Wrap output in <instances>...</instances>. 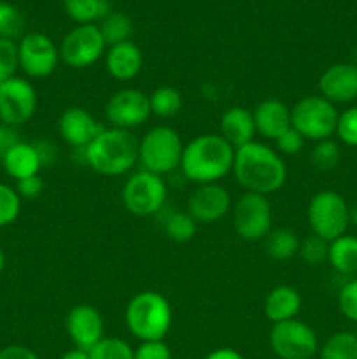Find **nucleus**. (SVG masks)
I'll list each match as a JSON object with an SVG mask.
<instances>
[{"instance_id": "49530a36", "label": "nucleus", "mask_w": 357, "mask_h": 359, "mask_svg": "<svg viewBox=\"0 0 357 359\" xmlns=\"http://www.w3.org/2000/svg\"><path fill=\"white\" fill-rule=\"evenodd\" d=\"M59 359H90V354H88V351H83V349H77V347H74V349L66 351L65 354H63Z\"/></svg>"}, {"instance_id": "9d476101", "label": "nucleus", "mask_w": 357, "mask_h": 359, "mask_svg": "<svg viewBox=\"0 0 357 359\" xmlns=\"http://www.w3.org/2000/svg\"><path fill=\"white\" fill-rule=\"evenodd\" d=\"M268 342L279 359H312L318 353L317 333L298 318L272 325Z\"/></svg>"}, {"instance_id": "c03bdc74", "label": "nucleus", "mask_w": 357, "mask_h": 359, "mask_svg": "<svg viewBox=\"0 0 357 359\" xmlns=\"http://www.w3.org/2000/svg\"><path fill=\"white\" fill-rule=\"evenodd\" d=\"M35 147L38 151V156H41L42 167H49L51 163H55L56 160V147L51 142H34Z\"/></svg>"}, {"instance_id": "c9c22d12", "label": "nucleus", "mask_w": 357, "mask_h": 359, "mask_svg": "<svg viewBox=\"0 0 357 359\" xmlns=\"http://www.w3.org/2000/svg\"><path fill=\"white\" fill-rule=\"evenodd\" d=\"M335 135L349 147H357V105L345 109L338 114Z\"/></svg>"}, {"instance_id": "423d86ee", "label": "nucleus", "mask_w": 357, "mask_h": 359, "mask_svg": "<svg viewBox=\"0 0 357 359\" xmlns=\"http://www.w3.org/2000/svg\"><path fill=\"white\" fill-rule=\"evenodd\" d=\"M312 233L332 242L346 233L350 224V205L346 200L332 189H322L312 196L307 209Z\"/></svg>"}, {"instance_id": "7c9ffc66", "label": "nucleus", "mask_w": 357, "mask_h": 359, "mask_svg": "<svg viewBox=\"0 0 357 359\" xmlns=\"http://www.w3.org/2000/svg\"><path fill=\"white\" fill-rule=\"evenodd\" d=\"M88 354L90 359H135V349L118 337H104Z\"/></svg>"}, {"instance_id": "5701e85b", "label": "nucleus", "mask_w": 357, "mask_h": 359, "mask_svg": "<svg viewBox=\"0 0 357 359\" xmlns=\"http://www.w3.org/2000/svg\"><path fill=\"white\" fill-rule=\"evenodd\" d=\"M0 161H2L6 174L13 177L14 181H21L24 177L37 175L42 168V161L35 144L24 142V140L10 147Z\"/></svg>"}, {"instance_id": "bb28decb", "label": "nucleus", "mask_w": 357, "mask_h": 359, "mask_svg": "<svg viewBox=\"0 0 357 359\" xmlns=\"http://www.w3.org/2000/svg\"><path fill=\"white\" fill-rule=\"evenodd\" d=\"M149 102L150 114L158 116V118L161 119H170L182 111L184 97H182V93L175 86L163 84V86L156 88V90L149 95Z\"/></svg>"}, {"instance_id": "4c0bfd02", "label": "nucleus", "mask_w": 357, "mask_h": 359, "mask_svg": "<svg viewBox=\"0 0 357 359\" xmlns=\"http://www.w3.org/2000/svg\"><path fill=\"white\" fill-rule=\"evenodd\" d=\"M338 309L343 318L357 323V279L346 280L338 293Z\"/></svg>"}, {"instance_id": "393cba45", "label": "nucleus", "mask_w": 357, "mask_h": 359, "mask_svg": "<svg viewBox=\"0 0 357 359\" xmlns=\"http://www.w3.org/2000/svg\"><path fill=\"white\" fill-rule=\"evenodd\" d=\"M300 237L290 228H275L265 238L266 255L275 262H287L300 252Z\"/></svg>"}, {"instance_id": "20e7f679", "label": "nucleus", "mask_w": 357, "mask_h": 359, "mask_svg": "<svg viewBox=\"0 0 357 359\" xmlns=\"http://www.w3.org/2000/svg\"><path fill=\"white\" fill-rule=\"evenodd\" d=\"M128 332L140 342L164 340L172 328L174 312L172 305L161 293L146 290L132 297L125 309Z\"/></svg>"}, {"instance_id": "412c9836", "label": "nucleus", "mask_w": 357, "mask_h": 359, "mask_svg": "<svg viewBox=\"0 0 357 359\" xmlns=\"http://www.w3.org/2000/svg\"><path fill=\"white\" fill-rule=\"evenodd\" d=\"M219 135L234 149L254 142L255 125L252 111L241 107V105H233V107L226 109L220 116Z\"/></svg>"}, {"instance_id": "f8f14e48", "label": "nucleus", "mask_w": 357, "mask_h": 359, "mask_svg": "<svg viewBox=\"0 0 357 359\" xmlns=\"http://www.w3.org/2000/svg\"><path fill=\"white\" fill-rule=\"evenodd\" d=\"M37 104L34 84L24 77H10L0 86V123L14 128L27 125L34 118Z\"/></svg>"}, {"instance_id": "9b49d317", "label": "nucleus", "mask_w": 357, "mask_h": 359, "mask_svg": "<svg viewBox=\"0 0 357 359\" xmlns=\"http://www.w3.org/2000/svg\"><path fill=\"white\" fill-rule=\"evenodd\" d=\"M105 48L98 25H77L58 46L59 62L70 69H86L105 55Z\"/></svg>"}, {"instance_id": "f3484780", "label": "nucleus", "mask_w": 357, "mask_h": 359, "mask_svg": "<svg viewBox=\"0 0 357 359\" xmlns=\"http://www.w3.org/2000/svg\"><path fill=\"white\" fill-rule=\"evenodd\" d=\"M104 128L105 126L90 111L79 105L66 107L58 119V133L62 140L79 151L86 149Z\"/></svg>"}, {"instance_id": "cd10ccee", "label": "nucleus", "mask_w": 357, "mask_h": 359, "mask_svg": "<svg viewBox=\"0 0 357 359\" xmlns=\"http://www.w3.org/2000/svg\"><path fill=\"white\" fill-rule=\"evenodd\" d=\"M164 235L175 244H188L198 231V223L188 214V210H170L163 219Z\"/></svg>"}, {"instance_id": "f03ea898", "label": "nucleus", "mask_w": 357, "mask_h": 359, "mask_svg": "<svg viewBox=\"0 0 357 359\" xmlns=\"http://www.w3.org/2000/svg\"><path fill=\"white\" fill-rule=\"evenodd\" d=\"M234 147L219 133H202L184 144L181 170L188 181L200 184L219 182L233 170Z\"/></svg>"}, {"instance_id": "58836bf2", "label": "nucleus", "mask_w": 357, "mask_h": 359, "mask_svg": "<svg viewBox=\"0 0 357 359\" xmlns=\"http://www.w3.org/2000/svg\"><path fill=\"white\" fill-rule=\"evenodd\" d=\"M275 142L280 156H282V154L284 156H296V154H300L301 151H303L304 137L290 126V128L286 130Z\"/></svg>"}, {"instance_id": "a211bd4d", "label": "nucleus", "mask_w": 357, "mask_h": 359, "mask_svg": "<svg viewBox=\"0 0 357 359\" xmlns=\"http://www.w3.org/2000/svg\"><path fill=\"white\" fill-rule=\"evenodd\" d=\"M321 97L331 104H352L357 100V65L350 62L335 63L318 77Z\"/></svg>"}, {"instance_id": "473e14b6", "label": "nucleus", "mask_w": 357, "mask_h": 359, "mask_svg": "<svg viewBox=\"0 0 357 359\" xmlns=\"http://www.w3.org/2000/svg\"><path fill=\"white\" fill-rule=\"evenodd\" d=\"M24 28V18L21 11L10 2H0V39L16 41Z\"/></svg>"}, {"instance_id": "09e8293b", "label": "nucleus", "mask_w": 357, "mask_h": 359, "mask_svg": "<svg viewBox=\"0 0 357 359\" xmlns=\"http://www.w3.org/2000/svg\"><path fill=\"white\" fill-rule=\"evenodd\" d=\"M6 252H4V249L0 248V273L4 272V269H6Z\"/></svg>"}, {"instance_id": "4468645a", "label": "nucleus", "mask_w": 357, "mask_h": 359, "mask_svg": "<svg viewBox=\"0 0 357 359\" xmlns=\"http://www.w3.org/2000/svg\"><path fill=\"white\" fill-rule=\"evenodd\" d=\"M105 118L112 128L133 132L150 118L149 95L136 88L118 90L105 105Z\"/></svg>"}, {"instance_id": "7ed1b4c3", "label": "nucleus", "mask_w": 357, "mask_h": 359, "mask_svg": "<svg viewBox=\"0 0 357 359\" xmlns=\"http://www.w3.org/2000/svg\"><path fill=\"white\" fill-rule=\"evenodd\" d=\"M139 142L135 133L121 128H104L83 151L84 163L100 175L119 177L139 163Z\"/></svg>"}, {"instance_id": "0eeeda50", "label": "nucleus", "mask_w": 357, "mask_h": 359, "mask_svg": "<svg viewBox=\"0 0 357 359\" xmlns=\"http://www.w3.org/2000/svg\"><path fill=\"white\" fill-rule=\"evenodd\" d=\"M338 109L321 95H308L298 100L290 109V126L304 137V140L331 139L336 132Z\"/></svg>"}, {"instance_id": "ea45409f", "label": "nucleus", "mask_w": 357, "mask_h": 359, "mask_svg": "<svg viewBox=\"0 0 357 359\" xmlns=\"http://www.w3.org/2000/svg\"><path fill=\"white\" fill-rule=\"evenodd\" d=\"M135 359H174V356L164 340H154V342H140L135 349Z\"/></svg>"}, {"instance_id": "dca6fc26", "label": "nucleus", "mask_w": 357, "mask_h": 359, "mask_svg": "<svg viewBox=\"0 0 357 359\" xmlns=\"http://www.w3.org/2000/svg\"><path fill=\"white\" fill-rule=\"evenodd\" d=\"M65 330L74 347L83 351H90L104 339V318L90 304L74 305L65 316Z\"/></svg>"}, {"instance_id": "39448f33", "label": "nucleus", "mask_w": 357, "mask_h": 359, "mask_svg": "<svg viewBox=\"0 0 357 359\" xmlns=\"http://www.w3.org/2000/svg\"><path fill=\"white\" fill-rule=\"evenodd\" d=\"M184 142L175 128L167 125L153 126L139 142V163L142 170L168 175L181 168Z\"/></svg>"}, {"instance_id": "6ab92c4d", "label": "nucleus", "mask_w": 357, "mask_h": 359, "mask_svg": "<svg viewBox=\"0 0 357 359\" xmlns=\"http://www.w3.org/2000/svg\"><path fill=\"white\" fill-rule=\"evenodd\" d=\"M255 133L265 139L276 140L290 128V109L279 98H265L252 111Z\"/></svg>"}, {"instance_id": "aec40b11", "label": "nucleus", "mask_w": 357, "mask_h": 359, "mask_svg": "<svg viewBox=\"0 0 357 359\" xmlns=\"http://www.w3.org/2000/svg\"><path fill=\"white\" fill-rule=\"evenodd\" d=\"M144 56L139 46L132 41L121 42L108 48L105 53V69L115 81H132L140 74Z\"/></svg>"}, {"instance_id": "a878e982", "label": "nucleus", "mask_w": 357, "mask_h": 359, "mask_svg": "<svg viewBox=\"0 0 357 359\" xmlns=\"http://www.w3.org/2000/svg\"><path fill=\"white\" fill-rule=\"evenodd\" d=\"M65 13L74 23L94 25L112 13L108 0H63Z\"/></svg>"}, {"instance_id": "e433bc0d", "label": "nucleus", "mask_w": 357, "mask_h": 359, "mask_svg": "<svg viewBox=\"0 0 357 359\" xmlns=\"http://www.w3.org/2000/svg\"><path fill=\"white\" fill-rule=\"evenodd\" d=\"M20 69L18 60V42L9 39H0V86L10 77L16 76Z\"/></svg>"}, {"instance_id": "1a4fd4ad", "label": "nucleus", "mask_w": 357, "mask_h": 359, "mask_svg": "<svg viewBox=\"0 0 357 359\" xmlns=\"http://www.w3.org/2000/svg\"><path fill=\"white\" fill-rule=\"evenodd\" d=\"M233 212V228L245 242H259L273 230V212L268 196L245 191L237 200Z\"/></svg>"}, {"instance_id": "b1692460", "label": "nucleus", "mask_w": 357, "mask_h": 359, "mask_svg": "<svg viewBox=\"0 0 357 359\" xmlns=\"http://www.w3.org/2000/svg\"><path fill=\"white\" fill-rule=\"evenodd\" d=\"M328 263L340 276H357V237L345 233L329 242Z\"/></svg>"}, {"instance_id": "2eb2a0df", "label": "nucleus", "mask_w": 357, "mask_h": 359, "mask_svg": "<svg viewBox=\"0 0 357 359\" xmlns=\"http://www.w3.org/2000/svg\"><path fill=\"white\" fill-rule=\"evenodd\" d=\"M233 209L231 195L219 182L196 186L188 196L186 210L198 224H210L223 219Z\"/></svg>"}, {"instance_id": "6e6552de", "label": "nucleus", "mask_w": 357, "mask_h": 359, "mask_svg": "<svg viewBox=\"0 0 357 359\" xmlns=\"http://www.w3.org/2000/svg\"><path fill=\"white\" fill-rule=\"evenodd\" d=\"M168 188L163 177L147 170L133 172L121 189V200L130 214L139 217L156 216L167 205Z\"/></svg>"}, {"instance_id": "2f4dec72", "label": "nucleus", "mask_w": 357, "mask_h": 359, "mask_svg": "<svg viewBox=\"0 0 357 359\" xmlns=\"http://www.w3.org/2000/svg\"><path fill=\"white\" fill-rule=\"evenodd\" d=\"M342 160V147L336 140L326 139L321 142H315L314 149L310 153V161L317 170L331 172L338 167Z\"/></svg>"}, {"instance_id": "c756f323", "label": "nucleus", "mask_w": 357, "mask_h": 359, "mask_svg": "<svg viewBox=\"0 0 357 359\" xmlns=\"http://www.w3.org/2000/svg\"><path fill=\"white\" fill-rule=\"evenodd\" d=\"M98 28H100L102 37L108 48L130 41L133 32L132 20L122 13H111L108 16H105L102 23L98 25Z\"/></svg>"}, {"instance_id": "de8ad7c7", "label": "nucleus", "mask_w": 357, "mask_h": 359, "mask_svg": "<svg viewBox=\"0 0 357 359\" xmlns=\"http://www.w3.org/2000/svg\"><path fill=\"white\" fill-rule=\"evenodd\" d=\"M350 223L357 228V202L350 207Z\"/></svg>"}, {"instance_id": "c85d7f7f", "label": "nucleus", "mask_w": 357, "mask_h": 359, "mask_svg": "<svg viewBox=\"0 0 357 359\" xmlns=\"http://www.w3.org/2000/svg\"><path fill=\"white\" fill-rule=\"evenodd\" d=\"M321 359H357V333L336 332L318 347Z\"/></svg>"}, {"instance_id": "ddd939ff", "label": "nucleus", "mask_w": 357, "mask_h": 359, "mask_svg": "<svg viewBox=\"0 0 357 359\" xmlns=\"http://www.w3.org/2000/svg\"><path fill=\"white\" fill-rule=\"evenodd\" d=\"M18 60L24 76L31 79H44L56 70L59 62V49L46 34L31 32L18 42Z\"/></svg>"}, {"instance_id": "4be33fe9", "label": "nucleus", "mask_w": 357, "mask_h": 359, "mask_svg": "<svg viewBox=\"0 0 357 359\" xmlns=\"http://www.w3.org/2000/svg\"><path fill=\"white\" fill-rule=\"evenodd\" d=\"M301 305H303V300H301L300 291L287 284H280L266 294L262 311H265L266 319L272 325H276V323L296 319L301 311Z\"/></svg>"}, {"instance_id": "a19ab883", "label": "nucleus", "mask_w": 357, "mask_h": 359, "mask_svg": "<svg viewBox=\"0 0 357 359\" xmlns=\"http://www.w3.org/2000/svg\"><path fill=\"white\" fill-rule=\"evenodd\" d=\"M14 189L18 191L21 200H34L37 196H41V193L44 191V181H42L41 175H31V177H24L21 181H16Z\"/></svg>"}, {"instance_id": "a18cd8bd", "label": "nucleus", "mask_w": 357, "mask_h": 359, "mask_svg": "<svg viewBox=\"0 0 357 359\" xmlns=\"http://www.w3.org/2000/svg\"><path fill=\"white\" fill-rule=\"evenodd\" d=\"M205 359H244L237 349H231V347H220V349L212 351L205 356Z\"/></svg>"}, {"instance_id": "79ce46f5", "label": "nucleus", "mask_w": 357, "mask_h": 359, "mask_svg": "<svg viewBox=\"0 0 357 359\" xmlns=\"http://www.w3.org/2000/svg\"><path fill=\"white\" fill-rule=\"evenodd\" d=\"M18 142H21L18 128L0 123V160H2L4 154H6L10 147L16 146Z\"/></svg>"}, {"instance_id": "f704fd0d", "label": "nucleus", "mask_w": 357, "mask_h": 359, "mask_svg": "<svg viewBox=\"0 0 357 359\" xmlns=\"http://www.w3.org/2000/svg\"><path fill=\"white\" fill-rule=\"evenodd\" d=\"M298 255L301 256L304 263L312 266L322 265V263L328 262L329 255V242H326L324 238L317 237V235H308L301 241L300 244V252Z\"/></svg>"}, {"instance_id": "f257e3e1", "label": "nucleus", "mask_w": 357, "mask_h": 359, "mask_svg": "<svg viewBox=\"0 0 357 359\" xmlns=\"http://www.w3.org/2000/svg\"><path fill=\"white\" fill-rule=\"evenodd\" d=\"M233 175L248 193L272 195L287 181V167L282 156L262 142H251L234 149Z\"/></svg>"}, {"instance_id": "37998d69", "label": "nucleus", "mask_w": 357, "mask_h": 359, "mask_svg": "<svg viewBox=\"0 0 357 359\" xmlns=\"http://www.w3.org/2000/svg\"><path fill=\"white\" fill-rule=\"evenodd\" d=\"M0 359H41L27 346H7L0 349Z\"/></svg>"}, {"instance_id": "72a5a7b5", "label": "nucleus", "mask_w": 357, "mask_h": 359, "mask_svg": "<svg viewBox=\"0 0 357 359\" xmlns=\"http://www.w3.org/2000/svg\"><path fill=\"white\" fill-rule=\"evenodd\" d=\"M21 212V198L16 189L0 182V228H6L18 219Z\"/></svg>"}]
</instances>
